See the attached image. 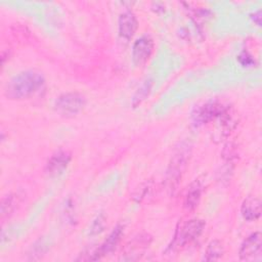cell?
<instances>
[{"label":"cell","mask_w":262,"mask_h":262,"mask_svg":"<svg viewBox=\"0 0 262 262\" xmlns=\"http://www.w3.org/2000/svg\"><path fill=\"white\" fill-rule=\"evenodd\" d=\"M201 192H202V187L199 182L195 181L189 186L185 196V201H184V205L187 209L192 210L198 206L201 200Z\"/></svg>","instance_id":"obj_13"},{"label":"cell","mask_w":262,"mask_h":262,"mask_svg":"<svg viewBox=\"0 0 262 262\" xmlns=\"http://www.w3.org/2000/svg\"><path fill=\"white\" fill-rule=\"evenodd\" d=\"M137 18L131 11L122 13L119 17V34L122 38L129 40L133 37L137 30Z\"/></svg>","instance_id":"obj_11"},{"label":"cell","mask_w":262,"mask_h":262,"mask_svg":"<svg viewBox=\"0 0 262 262\" xmlns=\"http://www.w3.org/2000/svg\"><path fill=\"white\" fill-rule=\"evenodd\" d=\"M226 108L223 106V104L218 103L216 101L208 102L200 107H198L192 113V121L196 124H204L211 120H214L217 117H221L225 115Z\"/></svg>","instance_id":"obj_6"},{"label":"cell","mask_w":262,"mask_h":262,"mask_svg":"<svg viewBox=\"0 0 262 262\" xmlns=\"http://www.w3.org/2000/svg\"><path fill=\"white\" fill-rule=\"evenodd\" d=\"M123 235V227L121 225H118L114 228V230L110 233V235L107 236V238L100 245V247L92 254L93 256L90 257L89 260H98L100 258H102L103 256L108 255L110 253H112L116 247L118 246V244L121 241V237Z\"/></svg>","instance_id":"obj_9"},{"label":"cell","mask_w":262,"mask_h":262,"mask_svg":"<svg viewBox=\"0 0 262 262\" xmlns=\"http://www.w3.org/2000/svg\"><path fill=\"white\" fill-rule=\"evenodd\" d=\"M237 59H238V61H239L244 67L252 66V64L255 62V60L253 59V57H252L247 51L241 52V54L238 55Z\"/></svg>","instance_id":"obj_17"},{"label":"cell","mask_w":262,"mask_h":262,"mask_svg":"<svg viewBox=\"0 0 262 262\" xmlns=\"http://www.w3.org/2000/svg\"><path fill=\"white\" fill-rule=\"evenodd\" d=\"M239 259L244 261L260 260L262 256V239L260 232L249 235L241 246Z\"/></svg>","instance_id":"obj_5"},{"label":"cell","mask_w":262,"mask_h":262,"mask_svg":"<svg viewBox=\"0 0 262 262\" xmlns=\"http://www.w3.org/2000/svg\"><path fill=\"white\" fill-rule=\"evenodd\" d=\"M70 161L71 155L68 151L59 150L52 155L48 160L46 165V172L50 176H57L67 169Z\"/></svg>","instance_id":"obj_10"},{"label":"cell","mask_w":262,"mask_h":262,"mask_svg":"<svg viewBox=\"0 0 262 262\" xmlns=\"http://www.w3.org/2000/svg\"><path fill=\"white\" fill-rule=\"evenodd\" d=\"M223 254H224L223 244L218 239H214L208 245L206 252H205L204 260L216 261V260H219L223 256Z\"/></svg>","instance_id":"obj_14"},{"label":"cell","mask_w":262,"mask_h":262,"mask_svg":"<svg viewBox=\"0 0 262 262\" xmlns=\"http://www.w3.org/2000/svg\"><path fill=\"white\" fill-rule=\"evenodd\" d=\"M188 156H189L188 146L181 145V147H179L177 151L174 154V156L172 157L171 163L168 169V176H167V180H168V183L170 184L171 189H173L177 185L179 178L181 177V172L183 171L186 165Z\"/></svg>","instance_id":"obj_4"},{"label":"cell","mask_w":262,"mask_h":262,"mask_svg":"<svg viewBox=\"0 0 262 262\" xmlns=\"http://www.w3.org/2000/svg\"><path fill=\"white\" fill-rule=\"evenodd\" d=\"M151 237L147 234H140L132 239L124 249V253L121 255V260L133 261L138 260L143 255L145 249L149 246Z\"/></svg>","instance_id":"obj_7"},{"label":"cell","mask_w":262,"mask_h":262,"mask_svg":"<svg viewBox=\"0 0 262 262\" xmlns=\"http://www.w3.org/2000/svg\"><path fill=\"white\" fill-rule=\"evenodd\" d=\"M103 219L101 217H97V219L93 222L92 224V228H91V232L92 233H99L100 231L103 230Z\"/></svg>","instance_id":"obj_18"},{"label":"cell","mask_w":262,"mask_h":262,"mask_svg":"<svg viewBox=\"0 0 262 262\" xmlns=\"http://www.w3.org/2000/svg\"><path fill=\"white\" fill-rule=\"evenodd\" d=\"M45 84L44 77L36 71L15 75L5 86V95L10 99H25L38 93Z\"/></svg>","instance_id":"obj_1"},{"label":"cell","mask_w":262,"mask_h":262,"mask_svg":"<svg viewBox=\"0 0 262 262\" xmlns=\"http://www.w3.org/2000/svg\"><path fill=\"white\" fill-rule=\"evenodd\" d=\"M204 228L205 222L201 219H190L180 224L176 229L173 242L168 249L172 251L189 245L202 234Z\"/></svg>","instance_id":"obj_2"},{"label":"cell","mask_w":262,"mask_h":262,"mask_svg":"<svg viewBox=\"0 0 262 262\" xmlns=\"http://www.w3.org/2000/svg\"><path fill=\"white\" fill-rule=\"evenodd\" d=\"M86 104L85 97L78 92H68L59 95L54 102L55 111L62 116H74L80 113Z\"/></svg>","instance_id":"obj_3"},{"label":"cell","mask_w":262,"mask_h":262,"mask_svg":"<svg viewBox=\"0 0 262 262\" xmlns=\"http://www.w3.org/2000/svg\"><path fill=\"white\" fill-rule=\"evenodd\" d=\"M18 196L15 194H9L2 199L1 202V217L4 219L5 217H9L18 205Z\"/></svg>","instance_id":"obj_15"},{"label":"cell","mask_w":262,"mask_h":262,"mask_svg":"<svg viewBox=\"0 0 262 262\" xmlns=\"http://www.w3.org/2000/svg\"><path fill=\"white\" fill-rule=\"evenodd\" d=\"M154 50V41L149 36H142L135 41L132 48V58L135 64L140 66L147 61Z\"/></svg>","instance_id":"obj_8"},{"label":"cell","mask_w":262,"mask_h":262,"mask_svg":"<svg viewBox=\"0 0 262 262\" xmlns=\"http://www.w3.org/2000/svg\"><path fill=\"white\" fill-rule=\"evenodd\" d=\"M242 216L247 221L257 220L261 215V202L256 196H248L241 208Z\"/></svg>","instance_id":"obj_12"},{"label":"cell","mask_w":262,"mask_h":262,"mask_svg":"<svg viewBox=\"0 0 262 262\" xmlns=\"http://www.w3.org/2000/svg\"><path fill=\"white\" fill-rule=\"evenodd\" d=\"M254 21H255L258 26L261 25V11H260V10L254 12Z\"/></svg>","instance_id":"obj_19"},{"label":"cell","mask_w":262,"mask_h":262,"mask_svg":"<svg viewBox=\"0 0 262 262\" xmlns=\"http://www.w3.org/2000/svg\"><path fill=\"white\" fill-rule=\"evenodd\" d=\"M150 89V83L149 81H145L137 90V92L135 93L134 97H133V105H137L140 104L142 100L145 99V97L148 95Z\"/></svg>","instance_id":"obj_16"}]
</instances>
